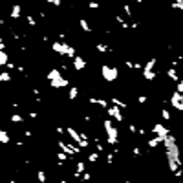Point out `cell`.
Returning <instances> with one entry per match:
<instances>
[{"label":"cell","mask_w":183,"mask_h":183,"mask_svg":"<svg viewBox=\"0 0 183 183\" xmlns=\"http://www.w3.org/2000/svg\"><path fill=\"white\" fill-rule=\"evenodd\" d=\"M105 130H106V141H108V145H112V147H116L117 145V141H119V134H117V128L112 125V121L110 119H105Z\"/></svg>","instance_id":"obj_1"},{"label":"cell","mask_w":183,"mask_h":183,"mask_svg":"<svg viewBox=\"0 0 183 183\" xmlns=\"http://www.w3.org/2000/svg\"><path fill=\"white\" fill-rule=\"evenodd\" d=\"M101 72H103V77H105L106 81H116V79L119 77L117 75V68H114V66H112V68H110V66H103Z\"/></svg>","instance_id":"obj_2"},{"label":"cell","mask_w":183,"mask_h":183,"mask_svg":"<svg viewBox=\"0 0 183 183\" xmlns=\"http://www.w3.org/2000/svg\"><path fill=\"white\" fill-rule=\"evenodd\" d=\"M20 15H22V6H20V4H13L9 17L13 19V20H17V19H20Z\"/></svg>","instance_id":"obj_3"},{"label":"cell","mask_w":183,"mask_h":183,"mask_svg":"<svg viewBox=\"0 0 183 183\" xmlns=\"http://www.w3.org/2000/svg\"><path fill=\"white\" fill-rule=\"evenodd\" d=\"M84 66H86V62H84L81 57H75V59H73V68H75V72H81Z\"/></svg>","instance_id":"obj_4"},{"label":"cell","mask_w":183,"mask_h":183,"mask_svg":"<svg viewBox=\"0 0 183 183\" xmlns=\"http://www.w3.org/2000/svg\"><path fill=\"white\" fill-rule=\"evenodd\" d=\"M9 141H11L9 134H8L6 130H2V128H0V145H8Z\"/></svg>","instance_id":"obj_5"},{"label":"cell","mask_w":183,"mask_h":183,"mask_svg":"<svg viewBox=\"0 0 183 183\" xmlns=\"http://www.w3.org/2000/svg\"><path fill=\"white\" fill-rule=\"evenodd\" d=\"M8 61H9V57L6 53V50H0V66H6Z\"/></svg>","instance_id":"obj_6"},{"label":"cell","mask_w":183,"mask_h":183,"mask_svg":"<svg viewBox=\"0 0 183 183\" xmlns=\"http://www.w3.org/2000/svg\"><path fill=\"white\" fill-rule=\"evenodd\" d=\"M37 180H39V183H46V181H48L46 172H44L42 169H39V170H37Z\"/></svg>","instance_id":"obj_7"},{"label":"cell","mask_w":183,"mask_h":183,"mask_svg":"<svg viewBox=\"0 0 183 183\" xmlns=\"http://www.w3.org/2000/svg\"><path fill=\"white\" fill-rule=\"evenodd\" d=\"M9 121L11 123H15V125H19V123H24V117H22L20 114H13L9 117Z\"/></svg>","instance_id":"obj_8"},{"label":"cell","mask_w":183,"mask_h":183,"mask_svg":"<svg viewBox=\"0 0 183 183\" xmlns=\"http://www.w3.org/2000/svg\"><path fill=\"white\" fill-rule=\"evenodd\" d=\"M99 158H101L99 152H90V154H88V161L90 163H97L99 161Z\"/></svg>","instance_id":"obj_9"},{"label":"cell","mask_w":183,"mask_h":183,"mask_svg":"<svg viewBox=\"0 0 183 183\" xmlns=\"http://www.w3.org/2000/svg\"><path fill=\"white\" fill-rule=\"evenodd\" d=\"M9 81H11L9 72H0V83H9Z\"/></svg>","instance_id":"obj_10"},{"label":"cell","mask_w":183,"mask_h":183,"mask_svg":"<svg viewBox=\"0 0 183 183\" xmlns=\"http://www.w3.org/2000/svg\"><path fill=\"white\" fill-rule=\"evenodd\" d=\"M79 95V88H70V94H68V97H70V101H73V99H75V97Z\"/></svg>","instance_id":"obj_11"},{"label":"cell","mask_w":183,"mask_h":183,"mask_svg":"<svg viewBox=\"0 0 183 183\" xmlns=\"http://www.w3.org/2000/svg\"><path fill=\"white\" fill-rule=\"evenodd\" d=\"M26 22H28L31 28H35V26H37V20H35V17H33V15H26Z\"/></svg>","instance_id":"obj_12"},{"label":"cell","mask_w":183,"mask_h":183,"mask_svg":"<svg viewBox=\"0 0 183 183\" xmlns=\"http://www.w3.org/2000/svg\"><path fill=\"white\" fill-rule=\"evenodd\" d=\"M161 116H163V119H165V121H170V119H172L170 112H169L167 108H163V110H161Z\"/></svg>","instance_id":"obj_13"},{"label":"cell","mask_w":183,"mask_h":183,"mask_svg":"<svg viewBox=\"0 0 183 183\" xmlns=\"http://www.w3.org/2000/svg\"><path fill=\"white\" fill-rule=\"evenodd\" d=\"M48 4H53V6H61V0H48Z\"/></svg>","instance_id":"obj_14"}]
</instances>
